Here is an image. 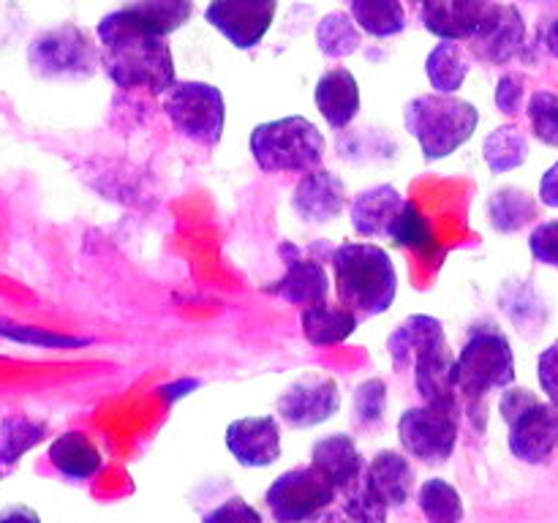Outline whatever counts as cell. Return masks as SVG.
Segmentation results:
<instances>
[{
	"mask_svg": "<svg viewBox=\"0 0 558 523\" xmlns=\"http://www.w3.org/2000/svg\"><path fill=\"white\" fill-rule=\"evenodd\" d=\"M396 370H414V387H417L423 403L447 409H463L452 385L456 370V354L447 343L445 327L439 319L428 314H414L403 319L387 338Z\"/></svg>",
	"mask_w": 558,
	"mask_h": 523,
	"instance_id": "2",
	"label": "cell"
},
{
	"mask_svg": "<svg viewBox=\"0 0 558 523\" xmlns=\"http://www.w3.org/2000/svg\"><path fill=\"white\" fill-rule=\"evenodd\" d=\"M292 207L305 223L336 221L347 210V185L330 169H311L294 185Z\"/></svg>",
	"mask_w": 558,
	"mask_h": 523,
	"instance_id": "18",
	"label": "cell"
},
{
	"mask_svg": "<svg viewBox=\"0 0 558 523\" xmlns=\"http://www.w3.org/2000/svg\"><path fill=\"white\" fill-rule=\"evenodd\" d=\"M341 494H343V501H341L343 512H347L354 523H385L387 521V512H390V507H385L374 494H371V488L365 485L363 477L354 479V483L349 485V488H343Z\"/></svg>",
	"mask_w": 558,
	"mask_h": 523,
	"instance_id": "37",
	"label": "cell"
},
{
	"mask_svg": "<svg viewBox=\"0 0 558 523\" xmlns=\"http://www.w3.org/2000/svg\"><path fill=\"white\" fill-rule=\"evenodd\" d=\"M499 0H425L423 27L441 41H469L485 25Z\"/></svg>",
	"mask_w": 558,
	"mask_h": 523,
	"instance_id": "16",
	"label": "cell"
},
{
	"mask_svg": "<svg viewBox=\"0 0 558 523\" xmlns=\"http://www.w3.org/2000/svg\"><path fill=\"white\" fill-rule=\"evenodd\" d=\"M407 131L420 142L425 161H439L466 145L480 125L474 104L463 101L456 93H425L412 98L403 109Z\"/></svg>",
	"mask_w": 558,
	"mask_h": 523,
	"instance_id": "5",
	"label": "cell"
},
{
	"mask_svg": "<svg viewBox=\"0 0 558 523\" xmlns=\"http://www.w3.org/2000/svg\"><path fill=\"white\" fill-rule=\"evenodd\" d=\"M316 109L327 125L347 129L360 114V85L349 69H330L319 76L314 90Z\"/></svg>",
	"mask_w": 558,
	"mask_h": 523,
	"instance_id": "21",
	"label": "cell"
},
{
	"mask_svg": "<svg viewBox=\"0 0 558 523\" xmlns=\"http://www.w3.org/2000/svg\"><path fill=\"white\" fill-rule=\"evenodd\" d=\"M360 319L341 303H330V300H319L314 305H305L300 311V327H303L305 341L314 346H338L354 336Z\"/></svg>",
	"mask_w": 558,
	"mask_h": 523,
	"instance_id": "23",
	"label": "cell"
},
{
	"mask_svg": "<svg viewBox=\"0 0 558 523\" xmlns=\"http://www.w3.org/2000/svg\"><path fill=\"white\" fill-rule=\"evenodd\" d=\"M308 523H354V521L347 515V512L325 510V512H319V515H316V518H311Z\"/></svg>",
	"mask_w": 558,
	"mask_h": 523,
	"instance_id": "45",
	"label": "cell"
},
{
	"mask_svg": "<svg viewBox=\"0 0 558 523\" xmlns=\"http://www.w3.org/2000/svg\"><path fill=\"white\" fill-rule=\"evenodd\" d=\"M349 14L363 33L374 38H390L407 31V9L401 0H343Z\"/></svg>",
	"mask_w": 558,
	"mask_h": 523,
	"instance_id": "25",
	"label": "cell"
},
{
	"mask_svg": "<svg viewBox=\"0 0 558 523\" xmlns=\"http://www.w3.org/2000/svg\"><path fill=\"white\" fill-rule=\"evenodd\" d=\"M338 303L357 319L379 316L396 303L398 272L390 254L374 243H343L330 259Z\"/></svg>",
	"mask_w": 558,
	"mask_h": 523,
	"instance_id": "3",
	"label": "cell"
},
{
	"mask_svg": "<svg viewBox=\"0 0 558 523\" xmlns=\"http://www.w3.org/2000/svg\"><path fill=\"white\" fill-rule=\"evenodd\" d=\"M387 412V385L381 379H365L354 390V425L374 430L385 423Z\"/></svg>",
	"mask_w": 558,
	"mask_h": 523,
	"instance_id": "34",
	"label": "cell"
},
{
	"mask_svg": "<svg viewBox=\"0 0 558 523\" xmlns=\"http://www.w3.org/2000/svg\"><path fill=\"white\" fill-rule=\"evenodd\" d=\"M196 387H199V379H183V381H178V385L163 387V396H167V398H183L185 390H196Z\"/></svg>",
	"mask_w": 558,
	"mask_h": 523,
	"instance_id": "44",
	"label": "cell"
},
{
	"mask_svg": "<svg viewBox=\"0 0 558 523\" xmlns=\"http://www.w3.org/2000/svg\"><path fill=\"white\" fill-rule=\"evenodd\" d=\"M47 434V425L31 417H5L0 425V466L9 469Z\"/></svg>",
	"mask_w": 558,
	"mask_h": 523,
	"instance_id": "32",
	"label": "cell"
},
{
	"mask_svg": "<svg viewBox=\"0 0 558 523\" xmlns=\"http://www.w3.org/2000/svg\"><path fill=\"white\" fill-rule=\"evenodd\" d=\"M338 245L330 240H316L311 245H294L283 240L278 245V256L283 262V276L265 287V292L278 294L287 303L300 305H314L319 300H327L330 294V276H327L325 262L332 259Z\"/></svg>",
	"mask_w": 558,
	"mask_h": 523,
	"instance_id": "9",
	"label": "cell"
},
{
	"mask_svg": "<svg viewBox=\"0 0 558 523\" xmlns=\"http://www.w3.org/2000/svg\"><path fill=\"white\" fill-rule=\"evenodd\" d=\"M483 158L494 174L512 172L529 158V136L521 125L505 123L490 131L483 142Z\"/></svg>",
	"mask_w": 558,
	"mask_h": 523,
	"instance_id": "27",
	"label": "cell"
},
{
	"mask_svg": "<svg viewBox=\"0 0 558 523\" xmlns=\"http://www.w3.org/2000/svg\"><path fill=\"white\" fill-rule=\"evenodd\" d=\"M202 523H262V515L243 496H232V499L221 501L216 510L207 512Z\"/></svg>",
	"mask_w": 558,
	"mask_h": 523,
	"instance_id": "40",
	"label": "cell"
},
{
	"mask_svg": "<svg viewBox=\"0 0 558 523\" xmlns=\"http://www.w3.org/2000/svg\"><path fill=\"white\" fill-rule=\"evenodd\" d=\"M365 485L371 488V494L381 501L385 507L396 510L409 501L414 490V466L409 463L407 455L396 450H381L374 461L365 466L363 472Z\"/></svg>",
	"mask_w": 558,
	"mask_h": 523,
	"instance_id": "20",
	"label": "cell"
},
{
	"mask_svg": "<svg viewBox=\"0 0 558 523\" xmlns=\"http://www.w3.org/2000/svg\"><path fill=\"white\" fill-rule=\"evenodd\" d=\"M251 156L262 172H311L325 158V136L303 114L267 120L251 131Z\"/></svg>",
	"mask_w": 558,
	"mask_h": 523,
	"instance_id": "6",
	"label": "cell"
},
{
	"mask_svg": "<svg viewBox=\"0 0 558 523\" xmlns=\"http://www.w3.org/2000/svg\"><path fill=\"white\" fill-rule=\"evenodd\" d=\"M311 463H314L319 472L327 474L332 485L338 490L349 488L354 479L363 477L365 461L360 455L357 445H354L352 436L347 434H330L325 439H319L311 450Z\"/></svg>",
	"mask_w": 558,
	"mask_h": 523,
	"instance_id": "22",
	"label": "cell"
},
{
	"mask_svg": "<svg viewBox=\"0 0 558 523\" xmlns=\"http://www.w3.org/2000/svg\"><path fill=\"white\" fill-rule=\"evenodd\" d=\"M27 60L44 80H87L101 63V54L85 31L65 22V25L41 33L31 44Z\"/></svg>",
	"mask_w": 558,
	"mask_h": 523,
	"instance_id": "10",
	"label": "cell"
},
{
	"mask_svg": "<svg viewBox=\"0 0 558 523\" xmlns=\"http://www.w3.org/2000/svg\"><path fill=\"white\" fill-rule=\"evenodd\" d=\"M529 248L539 265L558 267V221H543L539 227H534Z\"/></svg>",
	"mask_w": 558,
	"mask_h": 523,
	"instance_id": "39",
	"label": "cell"
},
{
	"mask_svg": "<svg viewBox=\"0 0 558 523\" xmlns=\"http://www.w3.org/2000/svg\"><path fill=\"white\" fill-rule=\"evenodd\" d=\"M341 406V392L332 376L308 374L289 385L278 398V414L289 428H314Z\"/></svg>",
	"mask_w": 558,
	"mask_h": 523,
	"instance_id": "14",
	"label": "cell"
},
{
	"mask_svg": "<svg viewBox=\"0 0 558 523\" xmlns=\"http://www.w3.org/2000/svg\"><path fill=\"white\" fill-rule=\"evenodd\" d=\"M425 74L436 93H458L469 76V58L458 41L436 44L425 60Z\"/></svg>",
	"mask_w": 558,
	"mask_h": 523,
	"instance_id": "29",
	"label": "cell"
},
{
	"mask_svg": "<svg viewBox=\"0 0 558 523\" xmlns=\"http://www.w3.org/2000/svg\"><path fill=\"white\" fill-rule=\"evenodd\" d=\"M545 49L558 60V16L550 22L548 31H545Z\"/></svg>",
	"mask_w": 558,
	"mask_h": 523,
	"instance_id": "46",
	"label": "cell"
},
{
	"mask_svg": "<svg viewBox=\"0 0 558 523\" xmlns=\"http://www.w3.org/2000/svg\"><path fill=\"white\" fill-rule=\"evenodd\" d=\"M501 417L510 436V452L523 463H548L558 450V406L534 396L526 387H510L501 396Z\"/></svg>",
	"mask_w": 558,
	"mask_h": 523,
	"instance_id": "7",
	"label": "cell"
},
{
	"mask_svg": "<svg viewBox=\"0 0 558 523\" xmlns=\"http://www.w3.org/2000/svg\"><path fill=\"white\" fill-rule=\"evenodd\" d=\"M338 488L327 479L325 472L308 463L283 472L267 488L265 501L276 523H308L336 501Z\"/></svg>",
	"mask_w": 558,
	"mask_h": 523,
	"instance_id": "11",
	"label": "cell"
},
{
	"mask_svg": "<svg viewBox=\"0 0 558 523\" xmlns=\"http://www.w3.org/2000/svg\"><path fill=\"white\" fill-rule=\"evenodd\" d=\"M420 510L428 523H461L463 521V499L456 485L447 479H425L420 485Z\"/></svg>",
	"mask_w": 558,
	"mask_h": 523,
	"instance_id": "31",
	"label": "cell"
},
{
	"mask_svg": "<svg viewBox=\"0 0 558 523\" xmlns=\"http://www.w3.org/2000/svg\"><path fill=\"white\" fill-rule=\"evenodd\" d=\"M537 376L548 401L558 406V341L550 343V346L543 349V354H539Z\"/></svg>",
	"mask_w": 558,
	"mask_h": 523,
	"instance_id": "41",
	"label": "cell"
},
{
	"mask_svg": "<svg viewBox=\"0 0 558 523\" xmlns=\"http://www.w3.org/2000/svg\"><path fill=\"white\" fill-rule=\"evenodd\" d=\"M458 428H461V409L412 406L398 419V439L412 458L423 463H447L458 445Z\"/></svg>",
	"mask_w": 558,
	"mask_h": 523,
	"instance_id": "12",
	"label": "cell"
},
{
	"mask_svg": "<svg viewBox=\"0 0 558 523\" xmlns=\"http://www.w3.org/2000/svg\"><path fill=\"white\" fill-rule=\"evenodd\" d=\"M227 450L232 452L240 466L265 469L281 458V428L278 419L265 417H240L227 428Z\"/></svg>",
	"mask_w": 558,
	"mask_h": 523,
	"instance_id": "17",
	"label": "cell"
},
{
	"mask_svg": "<svg viewBox=\"0 0 558 523\" xmlns=\"http://www.w3.org/2000/svg\"><path fill=\"white\" fill-rule=\"evenodd\" d=\"M526 118L543 145L558 147V93L537 90L526 104Z\"/></svg>",
	"mask_w": 558,
	"mask_h": 523,
	"instance_id": "35",
	"label": "cell"
},
{
	"mask_svg": "<svg viewBox=\"0 0 558 523\" xmlns=\"http://www.w3.org/2000/svg\"><path fill=\"white\" fill-rule=\"evenodd\" d=\"M539 202L548 207H558V161L539 180Z\"/></svg>",
	"mask_w": 558,
	"mask_h": 523,
	"instance_id": "42",
	"label": "cell"
},
{
	"mask_svg": "<svg viewBox=\"0 0 558 523\" xmlns=\"http://www.w3.org/2000/svg\"><path fill=\"white\" fill-rule=\"evenodd\" d=\"M537 202H534L523 188H515V185L499 188L488 199V218L490 227H494L496 232H521L523 227H529V223L537 218Z\"/></svg>",
	"mask_w": 558,
	"mask_h": 523,
	"instance_id": "28",
	"label": "cell"
},
{
	"mask_svg": "<svg viewBox=\"0 0 558 523\" xmlns=\"http://www.w3.org/2000/svg\"><path fill=\"white\" fill-rule=\"evenodd\" d=\"M526 44V22L512 3H496L485 25L469 38V52L488 65H505L521 54Z\"/></svg>",
	"mask_w": 558,
	"mask_h": 523,
	"instance_id": "15",
	"label": "cell"
},
{
	"mask_svg": "<svg viewBox=\"0 0 558 523\" xmlns=\"http://www.w3.org/2000/svg\"><path fill=\"white\" fill-rule=\"evenodd\" d=\"M49 461L69 479H90L104 469L101 452L82 430H69V434L58 436L49 445Z\"/></svg>",
	"mask_w": 558,
	"mask_h": 523,
	"instance_id": "24",
	"label": "cell"
},
{
	"mask_svg": "<svg viewBox=\"0 0 558 523\" xmlns=\"http://www.w3.org/2000/svg\"><path fill=\"white\" fill-rule=\"evenodd\" d=\"M363 44V31L357 27V22L352 20V14L347 11H330L319 20L316 27V47L325 58L341 60L354 54Z\"/></svg>",
	"mask_w": 558,
	"mask_h": 523,
	"instance_id": "30",
	"label": "cell"
},
{
	"mask_svg": "<svg viewBox=\"0 0 558 523\" xmlns=\"http://www.w3.org/2000/svg\"><path fill=\"white\" fill-rule=\"evenodd\" d=\"M407 202L409 199H403L401 191L392 188V185H374V188L360 191L352 199V207H349L354 232L371 240H390L392 227H396Z\"/></svg>",
	"mask_w": 558,
	"mask_h": 523,
	"instance_id": "19",
	"label": "cell"
},
{
	"mask_svg": "<svg viewBox=\"0 0 558 523\" xmlns=\"http://www.w3.org/2000/svg\"><path fill=\"white\" fill-rule=\"evenodd\" d=\"M390 240L401 248H412V251H428L434 245V232H430V223L423 212L417 210V205L407 202L403 212L398 216L396 227H392Z\"/></svg>",
	"mask_w": 558,
	"mask_h": 523,
	"instance_id": "36",
	"label": "cell"
},
{
	"mask_svg": "<svg viewBox=\"0 0 558 523\" xmlns=\"http://www.w3.org/2000/svg\"><path fill=\"white\" fill-rule=\"evenodd\" d=\"M515 381V354L510 341L496 325H474L456 357L452 385L461 406L477 414L490 390H501Z\"/></svg>",
	"mask_w": 558,
	"mask_h": 523,
	"instance_id": "4",
	"label": "cell"
},
{
	"mask_svg": "<svg viewBox=\"0 0 558 523\" xmlns=\"http://www.w3.org/2000/svg\"><path fill=\"white\" fill-rule=\"evenodd\" d=\"M0 338H9V341L25 343V346H36V349H80L90 343V338L65 336V332H52V330H44V327H31V325H14V321H3V319H0Z\"/></svg>",
	"mask_w": 558,
	"mask_h": 523,
	"instance_id": "33",
	"label": "cell"
},
{
	"mask_svg": "<svg viewBox=\"0 0 558 523\" xmlns=\"http://www.w3.org/2000/svg\"><path fill=\"white\" fill-rule=\"evenodd\" d=\"M412 3H420V5H423V3H425V0H412Z\"/></svg>",
	"mask_w": 558,
	"mask_h": 523,
	"instance_id": "47",
	"label": "cell"
},
{
	"mask_svg": "<svg viewBox=\"0 0 558 523\" xmlns=\"http://www.w3.org/2000/svg\"><path fill=\"white\" fill-rule=\"evenodd\" d=\"M0 523H41L36 510L25 504H14V507H5L0 510Z\"/></svg>",
	"mask_w": 558,
	"mask_h": 523,
	"instance_id": "43",
	"label": "cell"
},
{
	"mask_svg": "<svg viewBox=\"0 0 558 523\" xmlns=\"http://www.w3.org/2000/svg\"><path fill=\"white\" fill-rule=\"evenodd\" d=\"M496 107H499V112H505L507 118H515V114H521V109L526 107V76L523 74H515V71H510V74H505L499 80V85H496Z\"/></svg>",
	"mask_w": 558,
	"mask_h": 523,
	"instance_id": "38",
	"label": "cell"
},
{
	"mask_svg": "<svg viewBox=\"0 0 558 523\" xmlns=\"http://www.w3.org/2000/svg\"><path fill=\"white\" fill-rule=\"evenodd\" d=\"M123 9L142 27L167 38L194 16V0H129Z\"/></svg>",
	"mask_w": 558,
	"mask_h": 523,
	"instance_id": "26",
	"label": "cell"
},
{
	"mask_svg": "<svg viewBox=\"0 0 558 523\" xmlns=\"http://www.w3.org/2000/svg\"><path fill=\"white\" fill-rule=\"evenodd\" d=\"M96 33L101 41V65L118 87H142L153 96H163L178 82L167 38L142 27L125 9L101 16Z\"/></svg>",
	"mask_w": 558,
	"mask_h": 523,
	"instance_id": "1",
	"label": "cell"
},
{
	"mask_svg": "<svg viewBox=\"0 0 558 523\" xmlns=\"http://www.w3.org/2000/svg\"><path fill=\"white\" fill-rule=\"evenodd\" d=\"M163 112L185 139L202 147H216L227 125L223 93L210 82H174L163 93Z\"/></svg>",
	"mask_w": 558,
	"mask_h": 523,
	"instance_id": "8",
	"label": "cell"
},
{
	"mask_svg": "<svg viewBox=\"0 0 558 523\" xmlns=\"http://www.w3.org/2000/svg\"><path fill=\"white\" fill-rule=\"evenodd\" d=\"M278 0H210L205 20L238 49H254L265 41Z\"/></svg>",
	"mask_w": 558,
	"mask_h": 523,
	"instance_id": "13",
	"label": "cell"
}]
</instances>
